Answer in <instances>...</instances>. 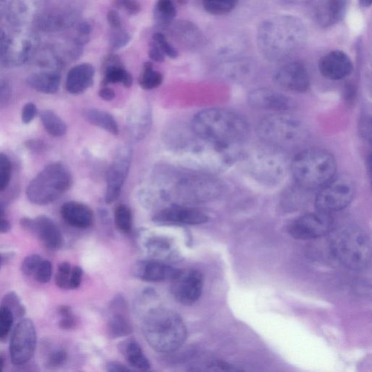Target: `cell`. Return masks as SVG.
Returning a JSON list of instances; mask_svg holds the SVG:
<instances>
[{"mask_svg":"<svg viewBox=\"0 0 372 372\" xmlns=\"http://www.w3.org/2000/svg\"><path fill=\"white\" fill-rule=\"evenodd\" d=\"M332 227L331 214L317 211L299 217L289 225L288 231L294 239L311 240L330 234Z\"/></svg>","mask_w":372,"mask_h":372,"instance_id":"cell-12","label":"cell"},{"mask_svg":"<svg viewBox=\"0 0 372 372\" xmlns=\"http://www.w3.org/2000/svg\"><path fill=\"white\" fill-rule=\"evenodd\" d=\"M83 276V271L80 267H75L71 269L69 289H76L81 285Z\"/></svg>","mask_w":372,"mask_h":372,"instance_id":"cell-48","label":"cell"},{"mask_svg":"<svg viewBox=\"0 0 372 372\" xmlns=\"http://www.w3.org/2000/svg\"><path fill=\"white\" fill-rule=\"evenodd\" d=\"M99 96L105 101H111L115 98V92L112 88L104 86L99 91Z\"/></svg>","mask_w":372,"mask_h":372,"instance_id":"cell-55","label":"cell"},{"mask_svg":"<svg viewBox=\"0 0 372 372\" xmlns=\"http://www.w3.org/2000/svg\"><path fill=\"white\" fill-rule=\"evenodd\" d=\"M192 130L203 141L219 146L235 147L249 133V124L237 112L226 108H213L194 116Z\"/></svg>","mask_w":372,"mask_h":372,"instance_id":"cell-2","label":"cell"},{"mask_svg":"<svg viewBox=\"0 0 372 372\" xmlns=\"http://www.w3.org/2000/svg\"><path fill=\"white\" fill-rule=\"evenodd\" d=\"M143 334L151 348L161 353L177 351L187 339V329L178 314L160 306L144 316Z\"/></svg>","mask_w":372,"mask_h":372,"instance_id":"cell-3","label":"cell"},{"mask_svg":"<svg viewBox=\"0 0 372 372\" xmlns=\"http://www.w3.org/2000/svg\"><path fill=\"white\" fill-rule=\"evenodd\" d=\"M163 80L162 74L153 69L151 62H146L140 76L139 84L143 89L151 90L159 87L162 84Z\"/></svg>","mask_w":372,"mask_h":372,"instance_id":"cell-34","label":"cell"},{"mask_svg":"<svg viewBox=\"0 0 372 372\" xmlns=\"http://www.w3.org/2000/svg\"><path fill=\"white\" fill-rule=\"evenodd\" d=\"M58 312L62 317H67L74 315L71 308L67 305L60 306L58 309Z\"/></svg>","mask_w":372,"mask_h":372,"instance_id":"cell-57","label":"cell"},{"mask_svg":"<svg viewBox=\"0 0 372 372\" xmlns=\"http://www.w3.org/2000/svg\"><path fill=\"white\" fill-rule=\"evenodd\" d=\"M307 35L306 27L301 19L292 15H278L260 25L257 43L266 58L283 60L303 49Z\"/></svg>","mask_w":372,"mask_h":372,"instance_id":"cell-1","label":"cell"},{"mask_svg":"<svg viewBox=\"0 0 372 372\" xmlns=\"http://www.w3.org/2000/svg\"><path fill=\"white\" fill-rule=\"evenodd\" d=\"M0 261H1V260H0Z\"/></svg>","mask_w":372,"mask_h":372,"instance_id":"cell-64","label":"cell"},{"mask_svg":"<svg viewBox=\"0 0 372 372\" xmlns=\"http://www.w3.org/2000/svg\"><path fill=\"white\" fill-rule=\"evenodd\" d=\"M257 133L262 142L285 151L301 147L308 138V130L303 122L284 114L263 118L258 124Z\"/></svg>","mask_w":372,"mask_h":372,"instance_id":"cell-6","label":"cell"},{"mask_svg":"<svg viewBox=\"0 0 372 372\" xmlns=\"http://www.w3.org/2000/svg\"><path fill=\"white\" fill-rule=\"evenodd\" d=\"M117 228L124 234H129L133 228V214L130 209L125 205H119L115 212Z\"/></svg>","mask_w":372,"mask_h":372,"instance_id":"cell-36","label":"cell"},{"mask_svg":"<svg viewBox=\"0 0 372 372\" xmlns=\"http://www.w3.org/2000/svg\"><path fill=\"white\" fill-rule=\"evenodd\" d=\"M37 113L36 105L33 103H26L22 110V121L25 124L32 121Z\"/></svg>","mask_w":372,"mask_h":372,"instance_id":"cell-49","label":"cell"},{"mask_svg":"<svg viewBox=\"0 0 372 372\" xmlns=\"http://www.w3.org/2000/svg\"><path fill=\"white\" fill-rule=\"evenodd\" d=\"M14 319L10 310L6 306L0 305V341H3L8 337Z\"/></svg>","mask_w":372,"mask_h":372,"instance_id":"cell-39","label":"cell"},{"mask_svg":"<svg viewBox=\"0 0 372 372\" xmlns=\"http://www.w3.org/2000/svg\"><path fill=\"white\" fill-rule=\"evenodd\" d=\"M239 0H203L205 11L213 15H223L234 10Z\"/></svg>","mask_w":372,"mask_h":372,"instance_id":"cell-35","label":"cell"},{"mask_svg":"<svg viewBox=\"0 0 372 372\" xmlns=\"http://www.w3.org/2000/svg\"><path fill=\"white\" fill-rule=\"evenodd\" d=\"M248 172L255 178L267 183L280 180L285 174V167L280 159L265 151L253 152L246 160Z\"/></svg>","mask_w":372,"mask_h":372,"instance_id":"cell-13","label":"cell"},{"mask_svg":"<svg viewBox=\"0 0 372 372\" xmlns=\"http://www.w3.org/2000/svg\"><path fill=\"white\" fill-rule=\"evenodd\" d=\"M330 247L334 257L348 269L363 271L371 266V239L360 227L347 226L333 232Z\"/></svg>","mask_w":372,"mask_h":372,"instance_id":"cell-5","label":"cell"},{"mask_svg":"<svg viewBox=\"0 0 372 372\" xmlns=\"http://www.w3.org/2000/svg\"><path fill=\"white\" fill-rule=\"evenodd\" d=\"M4 368V360L0 357V372H2Z\"/></svg>","mask_w":372,"mask_h":372,"instance_id":"cell-62","label":"cell"},{"mask_svg":"<svg viewBox=\"0 0 372 372\" xmlns=\"http://www.w3.org/2000/svg\"><path fill=\"white\" fill-rule=\"evenodd\" d=\"M360 5L364 8H369L371 6L372 0H359Z\"/></svg>","mask_w":372,"mask_h":372,"instance_id":"cell-60","label":"cell"},{"mask_svg":"<svg viewBox=\"0 0 372 372\" xmlns=\"http://www.w3.org/2000/svg\"><path fill=\"white\" fill-rule=\"evenodd\" d=\"M107 22L112 29H120L122 28L120 15L115 10H111L107 13Z\"/></svg>","mask_w":372,"mask_h":372,"instance_id":"cell-51","label":"cell"},{"mask_svg":"<svg viewBox=\"0 0 372 372\" xmlns=\"http://www.w3.org/2000/svg\"><path fill=\"white\" fill-rule=\"evenodd\" d=\"M347 0H307L310 18L322 28L330 27L343 18Z\"/></svg>","mask_w":372,"mask_h":372,"instance_id":"cell-15","label":"cell"},{"mask_svg":"<svg viewBox=\"0 0 372 372\" xmlns=\"http://www.w3.org/2000/svg\"><path fill=\"white\" fill-rule=\"evenodd\" d=\"M10 97V90L5 82L0 81V107L6 104Z\"/></svg>","mask_w":372,"mask_h":372,"instance_id":"cell-53","label":"cell"},{"mask_svg":"<svg viewBox=\"0 0 372 372\" xmlns=\"http://www.w3.org/2000/svg\"><path fill=\"white\" fill-rule=\"evenodd\" d=\"M132 369L121 364L112 362L107 365V371L112 372L130 371Z\"/></svg>","mask_w":372,"mask_h":372,"instance_id":"cell-56","label":"cell"},{"mask_svg":"<svg viewBox=\"0 0 372 372\" xmlns=\"http://www.w3.org/2000/svg\"><path fill=\"white\" fill-rule=\"evenodd\" d=\"M32 234L36 235L46 249L50 251H58L63 246V236L59 228L49 217L41 215L34 219Z\"/></svg>","mask_w":372,"mask_h":372,"instance_id":"cell-21","label":"cell"},{"mask_svg":"<svg viewBox=\"0 0 372 372\" xmlns=\"http://www.w3.org/2000/svg\"><path fill=\"white\" fill-rule=\"evenodd\" d=\"M12 176V164L6 154L0 153V192L5 191Z\"/></svg>","mask_w":372,"mask_h":372,"instance_id":"cell-40","label":"cell"},{"mask_svg":"<svg viewBox=\"0 0 372 372\" xmlns=\"http://www.w3.org/2000/svg\"><path fill=\"white\" fill-rule=\"evenodd\" d=\"M71 269V265L68 262L60 263L55 279L57 287L63 289H69Z\"/></svg>","mask_w":372,"mask_h":372,"instance_id":"cell-43","label":"cell"},{"mask_svg":"<svg viewBox=\"0 0 372 372\" xmlns=\"http://www.w3.org/2000/svg\"><path fill=\"white\" fill-rule=\"evenodd\" d=\"M34 15V0H8L5 19L15 28H24L33 22Z\"/></svg>","mask_w":372,"mask_h":372,"instance_id":"cell-23","label":"cell"},{"mask_svg":"<svg viewBox=\"0 0 372 372\" xmlns=\"http://www.w3.org/2000/svg\"><path fill=\"white\" fill-rule=\"evenodd\" d=\"M180 273V270L158 260L139 261L133 269L136 278L153 283L173 282Z\"/></svg>","mask_w":372,"mask_h":372,"instance_id":"cell-19","label":"cell"},{"mask_svg":"<svg viewBox=\"0 0 372 372\" xmlns=\"http://www.w3.org/2000/svg\"><path fill=\"white\" fill-rule=\"evenodd\" d=\"M133 158V150L127 145L120 146L108 170L105 201L112 204L119 197L128 176Z\"/></svg>","mask_w":372,"mask_h":372,"instance_id":"cell-11","label":"cell"},{"mask_svg":"<svg viewBox=\"0 0 372 372\" xmlns=\"http://www.w3.org/2000/svg\"><path fill=\"white\" fill-rule=\"evenodd\" d=\"M153 42L156 43L162 53L170 58L175 59L178 57V50L170 44L164 35L160 33H154L152 36Z\"/></svg>","mask_w":372,"mask_h":372,"instance_id":"cell-41","label":"cell"},{"mask_svg":"<svg viewBox=\"0 0 372 372\" xmlns=\"http://www.w3.org/2000/svg\"><path fill=\"white\" fill-rule=\"evenodd\" d=\"M355 192V183L346 175L335 176L319 189L316 197L317 211L332 214L350 205Z\"/></svg>","mask_w":372,"mask_h":372,"instance_id":"cell-8","label":"cell"},{"mask_svg":"<svg viewBox=\"0 0 372 372\" xmlns=\"http://www.w3.org/2000/svg\"><path fill=\"white\" fill-rule=\"evenodd\" d=\"M353 69L349 56L343 51H335L323 56L319 63L321 74L331 81H341L349 76Z\"/></svg>","mask_w":372,"mask_h":372,"instance_id":"cell-20","label":"cell"},{"mask_svg":"<svg viewBox=\"0 0 372 372\" xmlns=\"http://www.w3.org/2000/svg\"><path fill=\"white\" fill-rule=\"evenodd\" d=\"M149 253L158 257H167L171 251L173 245L168 239L162 237H151L146 242Z\"/></svg>","mask_w":372,"mask_h":372,"instance_id":"cell-37","label":"cell"},{"mask_svg":"<svg viewBox=\"0 0 372 372\" xmlns=\"http://www.w3.org/2000/svg\"><path fill=\"white\" fill-rule=\"evenodd\" d=\"M62 218L71 226L76 228H88L94 221V214L87 205L69 201L62 206L60 210Z\"/></svg>","mask_w":372,"mask_h":372,"instance_id":"cell-24","label":"cell"},{"mask_svg":"<svg viewBox=\"0 0 372 372\" xmlns=\"http://www.w3.org/2000/svg\"><path fill=\"white\" fill-rule=\"evenodd\" d=\"M118 8L125 9L130 15H135L142 10L141 4L137 0H117Z\"/></svg>","mask_w":372,"mask_h":372,"instance_id":"cell-47","label":"cell"},{"mask_svg":"<svg viewBox=\"0 0 372 372\" xmlns=\"http://www.w3.org/2000/svg\"><path fill=\"white\" fill-rule=\"evenodd\" d=\"M8 0H0V20L6 18Z\"/></svg>","mask_w":372,"mask_h":372,"instance_id":"cell-59","label":"cell"},{"mask_svg":"<svg viewBox=\"0 0 372 372\" xmlns=\"http://www.w3.org/2000/svg\"><path fill=\"white\" fill-rule=\"evenodd\" d=\"M149 56L153 61L158 62V63H162L165 60V55L154 42L150 44Z\"/></svg>","mask_w":372,"mask_h":372,"instance_id":"cell-50","label":"cell"},{"mask_svg":"<svg viewBox=\"0 0 372 372\" xmlns=\"http://www.w3.org/2000/svg\"><path fill=\"white\" fill-rule=\"evenodd\" d=\"M172 282L174 298L185 305L194 304L200 298L204 288V276L195 269L181 271Z\"/></svg>","mask_w":372,"mask_h":372,"instance_id":"cell-14","label":"cell"},{"mask_svg":"<svg viewBox=\"0 0 372 372\" xmlns=\"http://www.w3.org/2000/svg\"><path fill=\"white\" fill-rule=\"evenodd\" d=\"M37 332L32 320L22 319L15 327L10 343L11 362L17 366L27 364L35 353Z\"/></svg>","mask_w":372,"mask_h":372,"instance_id":"cell-10","label":"cell"},{"mask_svg":"<svg viewBox=\"0 0 372 372\" xmlns=\"http://www.w3.org/2000/svg\"><path fill=\"white\" fill-rule=\"evenodd\" d=\"M71 184L72 177L67 167L60 162L53 163L31 181L26 196L35 205H49L67 192Z\"/></svg>","mask_w":372,"mask_h":372,"instance_id":"cell-7","label":"cell"},{"mask_svg":"<svg viewBox=\"0 0 372 372\" xmlns=\"http://www.w3.org/2000/svg\"><path fill=\"white\" fill-rule=\"evenodd\" d=\"M274 79L282 88L294 92H306L311 84L306 67L300 61H292L276 72Z\"/></svg>","mask_w":372,"mask_h":372,"instance_id":"cell-17","label":"cell"},{"mask_svg":"<svg viewBox=\"0 0 372 372\" xmlns=\"http://www.w3.org/2000/svg\"><path fill=\"white\" fill-rule=\"evenodd\" d=\"M114 32L110 37L111 48L113 51H118L126 46L130 41V35L127 31L121 28L112 29Z\"/></svg>","mask_w":372,"mask_h":372,"instance_id":"cell-44","label":"cell"},{"mask_svg":"<svg viewBox=\"0 0 372 372\" xmlns=\"http://www.w3.org/2000/svg\"><path fill=\"white\" fill-rule=\"evenodd\" d=\"M250 105L260 110L287 112L296 107V103L283 93L267 88L253 90L248 96Z\"/></svg>","mask_w":372,"mask_h":372,"instance_id":"cell-18","label":"cell"},{"mask_svg":"<svg viewBox=\"0 0 372 372\" xmlns=\"http://www.w3.org/2000/svg\"><path fill=\"white\" fill-rule=\"evenodd\" d=\"M108 332L114 338L130 335L133 326L128 318V312H112V316L108 323Z\"/></svg>","mask_w":372,"mask_h":372,"instance_id":"cell-30","label":"cell"},{"mask_svg":"<svg viewBox=\"0 0 372 372\" xmlns=\"http://www.w3.org/2000/svg\"><path fill=\"white\" fill-rule=\"evenodd\" d=\"M58 325L60 328L62 330H70L76 327V319L74 315L67 317H62Z\"/></svg>","mask_w":372,"mask_h":372,"instance_id":"cell-52","label":"cell"},{"mask_svg":"<svg viewBox=\"0 0 372 372\" xmlns=\"http://www.w3.org/2000/svg\"><path fill=\"white\" fill-rule=\"evenodd\" d=\"M104 65L103 86L117 83H121L126 87H130L133 85V76L124 68L118 56L115 55L108 56Z\"/></svg>","mask_w":372,"mask_h":372,"instance_id":"cell-26","label":"cell"},{"mask_svg":"<svg viewBox=\"0 0 372 372\" xmlns=\"http://www.w3.org/2000/svg\"><path fill=\"white\" fill-rule=\"evenodd\" d=\"M177 2L181 6H185L188 3L189 0H177Z\"/></svg>","mask_w":372,"mask_h":372,"instance_id":"cell-63","label":"cell"},{"mask_svg":"<svg viewBox=\"0 0 372 372\" xmlns=\"http://www.w3.org/2000/svg\"><path fill=\"white\" fill-rule=\"evenodd\" d=\"M177 9L173 0H158L153 10V17L162 25L172 24L177 17Z\"/></svg>","mask_w":372,"mask_h":372,"instance_id":"cell-31","label":"cell"},{"mask_svg":"<svg viewBox=\"0 0 372 372\" xmlns=\"http://www.w3.org/2000/svg\"><path fill=\"white\" fill-rule=\"evenodd\" d=\"M40 117L45 130L52 136L61 137L67 133L66 123L55 112L44 110L41 112Z\"/></svg>","mask_w":372,"mask_h":372,"instance_id":"cell-32","label":"cell"},{"mask_svg":"<svg viewBox=\"0 0 372 372\" xmlns=\"http://www.w3.org/2000/svg\"><path fill=\"white\" fill-rule=\"evenodd\" d=\"M6 215V207L3 203H0V219H4Z\"/></svg>","mask_w":372,"mask_h":372,"instance_id":"cell-61","label":"cell"},{"mask_svg":"<svg viewBox=\"0 0 372 372\" xmlns=\"http://www.w3.org/2000/svg\"><path fill=\"white\" fill-rule=\"evenodd\" d=\"M84 118L93 126L103 129L108 133L117 135L119 133L118 124L115 117L97 108H89L83 112Z\"/></svg>","mask_w":372,"mask_h":372,"instance_id":"cell-28","label":"cell"},{"mask_svg":"<svg viewBox=\"0 0 372 372\" xmlns=\"http://www.w3.org/2000/svg\"><path fill=\"white\" fill-rule=\"evenodd\" d=\"M53 274V267L49 260H42L34 275L36 280L41 284H46L51 281Z\"/></svg>","mask_w":372,"mask_h":372,"instance_id":"cell-45","label":"cell"},{"mask_svg":"<svg viewBox=\"0 0 372 372\" xmlns=\"http://www.w3.org/2000/svg\"><path fill=\"white\" fill-rule=\"evenodd\" d=\"M11 229V225L9 221L5 219H0V234H6Z\"/></svg>","mask_w":372,"mask_h":372,"instance_id":"cell-58","label":"cell"},{"mask_svg":"<svg viewBox=\"0 0 372 372\" xmlns=\"http://www.w3.org/2000/svg\"><path fill=\"white\" fill-rule=\"evenodd\" d=\"M9 35L5 29L0 28V60H3L6 51Z\"/></svg>","mask_w":372,"mask_h":372,"instance_id":"cell-54","label":"cell"},{"mask_svg":"<svg viewBox=\"0 0 372 372\" xmlns=\"http://www.w3.org/2000/svg\"><path fill=\"white\" fill-rule=\"evenodd\" d=\"M96 69L90 64H81L71 68L67 76V90L73 95H79L94 83Z\"/></svg>","mask_w":372,"mask_h":372,"instance_id":"cell-22","label":"cell"},{"mask_svg":"<svg viewBox=\"0 0 372 372\" xmlns=\"http://www.w3.org/2000/svg\"><path fill=\"white\" fill-rule=\"evenodd\" d=\"M30 87L45 94H54L59 90L60 74L56 70H39L28 77Z\"/></svg>","mask_w":372,"mask_h":372,"instance_id":"cell-27","label":"cell"},{"mask_svg":"<svg viewBox=\"0 0 372 372\" xmlns=\"http://www.w3.org/2000/svg\"><path fill=\"white\" fill-rule=\"evenodd\" d=\"M35 22L37 28L42 32L54 33L70 27L73 24V18L66 12L52 10L40 15Z\"/></svg>","mask_w":372,"mask_h":372,"instance_id":"cell-25","label":"cell"},{"mask_svg":"<svg viewBox=\"0 0 372 372\" xmlns=\"http://www.w3.org/2000/svg\"><path fill=\"white\" fill-rule=\"evenodd\" d=\"M42 260V257L38 255H32L26 257L24 260L22 265L23 273L26 276L33 275Z\"/></svg>","mask_w":372,"mask_h":372,"instance_id":"cell-46","label":"cell"},{"mask_svg":"<svg viewBox=\"0 0 372 372\" xmlns=\"http://www.w3.org/2000/svg\"><path fill=\"white\" fill-rule=\"evenodd\" d=\"M1 305L8 307L12 312L15 319H22L26 314V308L22 303L17 294L13 291L9 292L3 298Z\"/></svg>","mask_w":372,"mask_h":372,"instance_id":"cell-38","label":"cell"},{"mask_svg":"<svg viewBox=\"0 0 372 372\" xmlns=\"http://www.w3.org/2000/svg\"><path fill=\"white\" fill-rule=\"evenodd\" d=\"M291 170L294 179L302 188L320 189L336 176L337 162L328 151L307 149L294 156Z\"/></svg>","mask_w":372,"mask_h":372,"instance_id":"cell-4","label":"cell"},{"mask_svg":"<svg viewBox=\"0 0 372 372\" xmlns=\"http://www.w3.org/2000/svg\"><path fill=\"white\" fill-rule=\"evenodd\" d=\"M140 114L136 113L130 119V132L133 133L136 139H142L149 132L151 127V117L150 110L148 107L144 108L143 111H140Z\"/></svg>","mask_w":372,"mask_h":372,"instance_id":"cell-33","label":"cell"},{"mask_svg":"<svg viewBox=\"0 0 372 372\" xmlns=\"http://www.w3.org/2000/svg\"><path fill=\"white\" fill-rule=\"evenodd\" d=\"M68 353L64 348H56L51 351L46 360V366L54 369L63 366L67 361Z\"/></svg>","mask_w":372,"mask_h":372,"instance_id":"cell-42","label":"cell"},{"mask_svg":"<svg viewBox=\"0 0 372 372\" xmlns=\"http://www.w3.org/2000/svg\"><path fill=\"white\" fill-rule=\"evenodd\" d=\"M40 50V40L34 33L17 29L10 33L2 61L10 67H17L33 59Z\"/></svg>","mask_w":372,"mask_h":372,"instance_id":"cell-9","label":"cell"},{"mask_svg":"<svg viewBox=\"0 0 372 372\" xmlns=\"http://www.w3.org/2000/svg\"><path fill=\"white\" fill-rule=\"evenodd\" d=\"M153 221L160 225L198 226L208 222L209 218L198 209L174 205L158 212L153 216Z\"/></svg>","mask_w":372,"mask_h":372,"instance_id":"cell-16","label":"cell"},{"mask_svg":"<svg viewBox=\"0 0 372 372\" xmlns=\"http://www.w3.org/2000/svg\"><path fill=\"white\" fill-rule=\"evenodd\" d=\"M121 351L133 368L142 371H147L151 364L146 357L142 348L135 340H128L121 346Z\"/></svg>","mask_w":372,"mask_h":372,"instance_id":"cell-29","label":"cell"}]
</instances>
